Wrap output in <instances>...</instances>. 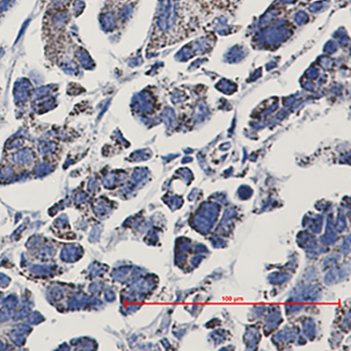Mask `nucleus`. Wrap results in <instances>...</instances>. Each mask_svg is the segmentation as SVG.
<instances>
[{"mask_svg":"<svg viewBox=\"0 0 351 351\" xmlns=\"http://www.w3.org/2000/svg\"><path fill=\"white\" fill-rule=\"evenodd\" d=\"M231 9L230 0H159L147 53L191 38L212 19Z\"/></svg>","mask_w":351,"mask_h":351,"instance_id":"f257e3e1","label":"nucleus"}]
</instances>
